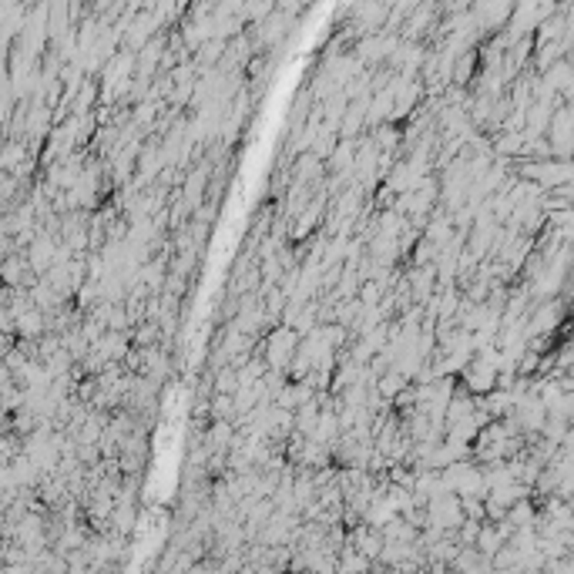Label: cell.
<instances>
[{
    "mask_svg": "<svg viewBox=\"0 0 574 574\" xmlns=\"http://www.w3.org/2000/svg\"><path fill=\"white\" fill-rule=\"evenodd\" d=\"M400 387H403V376H400V373H390L387 380H383V383H380V390H383V393H387V397H393V393H397Z\"/></svg>",
    "mask_w": 574,
    "mask_h": 574,
    "instance_id": "cell-1",
    "label": "cell"
}]
</instances>
